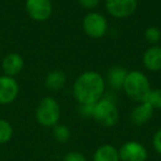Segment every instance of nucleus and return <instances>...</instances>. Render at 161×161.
I'll use <instances>...</instances> for the list:
<instances>
[{
	"instance_id": "obj_1",
	"label": "nucleus",
	"mask_w": 161,
	"mask_h": 161,
	"mask_svg": "<svg viewBox=\"0 0 161 161\" xmlns=\"http://www.w3.org/2000/svg\"><path fill=\"white\" fill-rule=\"evenodd\" d=\"M104 77L95 71H85L77 76L73 85V95L80 105L95 104L105 94Z\"/></svg>"
},
{
	"instance_id": "obj_2",
	"label": "nucleus",
	"mask_w": 161,
	"mask_h": 161,
	"mask_svg": "<svg viewBox=\"0 0 161 161\" xmlns=\"http://www.w3.org/2000/svg\"><path fill=\"white\" fill-rule=\"evenodd\" d=\"M123 91L130 99L141 103L149 95L151 86L146 74L140 71H130L126 76Z\"/></svg>"
},
{
	"instance_id": "obj_3",
	"label": "nucleus",
	"mask_w": 161,
	"mask_h": 161,
	"mask_svg": "<svg viewBox=\"0 0 161 161\" xmlns=\"http://www.w3.org/2000/svg\"><path fill=\"white\" fill-rule=\"evenodd\" d=\"M112 94H104V96L94 105L93 118L105 127L115 126L118 121L119 113L115 98Z\"/></svg>"
},
{
	"instance_id": "obj_4",
	"label": "nucleus",
	"mask_w": 161,
	"mask_h": 161,
	"mask_svg": "<svg viewBox=\"0 0 161 161\" xmlns=\"http://www.w3.org/2000/svg\"><path fill=\"white\" fill-rule=\"evenodd\" d=\"M61 117V108L58 101L47 96L42 98L36 109V118L40 125L44 127H54L58 125Z\"/></svg>"
},
{
	"instance_id": "obj_5",
	"label": "nucleus",
	"mask_w": 161,
	"mask_h": 161,
	"mask_svg": "<svg viewBox=\"0 0 161 161\" xmlns=\"http://www.w3.org/2000/svg\"><path fill=\"white\" fill-rule=\"evenodd\" d=\"M83 31L92 39H101L107 33L108 22L105 16L96 11H91L82 21Z\"/></svg>"
},
{
	"instance_id": "obj_6",
	"label": "nucleus",
	"mask_w": 161,
	"mask_h": 161,
	"mask_svg": "<svg viewBox=\"0 0 161 161\" xmlns=\"http://www.w3.org/2000/svg\"><path fill=\"white\" fill-rule=\"evenodd\" d=\"M138 7V0H105V9L116 19L131 17Z\"/></svg>"
},
{
	"instance_id": "obj_7",
	"label": "nucleus",
	"mask_w": 161,
	"mask_h": 161,
	"mask_svg": "<svg viewBox=\"0 0 161 161\" xmlns=\"http://www.w3.org/2000/svg\"><path fill=\"white\" fill-rule=\"evenodd\" d=\"M25 11L34 21H47L53 12L51 0H25Z\"/></svg>"
},
{
	"instance_id": "obj_8",
	"label": "nucleus",
	"mask_w": 161,
	"mask_h": 161,
	"mask_svg": "<svg viewBox=\"0 0 161 161\" xmlns=\"http://www.w3.org/2000/svg\"><path fill=\"white\" fill-rule=\"evenodd\" d=\"M19 94V84L14 77L0 76V105H7L14 101Z\"/></svg>"
},
{
	"instance_id": "obj_9",
	"label": "nucleus",
	"mask_w": 161,
	"mask_h": 161,
	"mask_svg": "<svg viewBox=\"0 0 161 161\" xmlns=\"http://www.w3.org/2000/svg\"><path fill=\"white\" fill-rule=\"evenodd\" d=\"M118 153L119 158L123 161H146L148 156L147 149L136 141H128L124 143Z\"/></svg>"
},
{
	"instance_id": "obj_10",
	"label": "nucleus",
	"mask_w": 161,
	"mask_h": 161,
	"mask_svg": "<svg viewBox=\"0 0 161 161\" xmlns=\"http://www.w3.org/2000/svg\"><path fill=\"white\" fill-rule=\"evenodd\" d=\"M153 107L147 102L138 103L136 107L130 113V120L132 125L135 126H142L147 124L153 116Z\"/></svg>"
},
{
	"instance_id": "obj_11",
	"label": "nucleus",
	"mask_w": 161,
	"mask_h": 161,
	"mask_svg": "<svg viewBox=\"0 0 161 161\" xmlns=\"http://www.w3.org/2000/svg\"><path fill=\"white\" fill-rule=\"evenodd\" d=\"M142 64L150 72L161 71V47L151 45L148 47L142 55Z\"/></svg>"
},
{
	"instance_id": "obj_12",
	"label": "nucleus",
	"mask_w": 161,
	"mask_h": 161,
	"mask_svg": "<svg viewBox=\"0 0 161 161\" xmlns=\"http://www.w3.org/2000/svg\"><path fill=\"white\" fill-rule=\"evenodd\" d=\"M23 67H25L23 58L16 52L9 53L3 61V69L5 72V75L10 77L18 75L23 69Z\"/></svg>"
},
{
	"instance_id": "obj_13",
	"label": "nucleus",
	"mask_w": 161,
	"mask_h": 161,
	"mask_svg": "<svg viewBox=\"0 0 161 161\" xmlns=\"http://www.w3.org/2000/svg\"><path fill=\"white\" fill-rule=\"evenodd\" d=\"M66 84V74L60 69L50 72L44 78V85L49 91L58 92L61 91Z\"/></svg>"
},
{
	"instance_id": "obj_14",
	"label": "nucleus",
	"mask_w": 161,
	"mask_h": 161,
	"mask_svg": "<svg viewBox=\"0 0 161 161\" xmlns=\"http://www.w3.org/2000/svg\"><path fill=\"white\" fill-rule=\"evenodd\" d=\"M128 71L123 66H113L107 73V82L113 90H123Z\"/></svg>"
},
{
	"instance_id": "obj_15",
	"label": "nucleus",
	"mask_w": 161,
	"mask_h": 161,
	"mask_svg": "<svg viewBox=\"0 0 161 161\" xmlns=\"http://www.w3.org/2000/svg\"><path fill=\"white\" fill-rule=\"evenodd\" d=\"M94 161H119V153L112 145H104L96 150Z\"/></svg>"
},
{
	"instance_id": "obj_16",
	"label": "nucleus",
	"mask_w": 161,
	"mask_h": 161,
	"mask_svg": "<svg viewBox=\"0 0 161 161\" xmlns=\"http://www.w3.org/2000/svg\"><path fill=\"white\" fill-rule=\"evenodd\" d=\"M12 135H14V129L9 121L0 118V145H3V143L10 141Z\"/></svg>"
},
{
	"instance_id": "obj_17",
	"label": "nucleus",
	"mask_w": 161,
	"mask_h": 161,
	"mask_svg": "<svg viewBox=\"0 0 161 161\" xmlns=\"http://www.w3.org/2000/svg\"><path fill=\"white\" fill-rule=\"evenodd\" d=\"M143 36L151 45H158V43L161 41V30L154 25H150L145 30Z\"/></svg>"
},
{
	"instance_id": "obj_18",
	"label": "nucleus",
	"mask_w": 161,
	"mask_h": 161,
	"mask_svg": "<svg viewBox=\"0 0 161 161\" xmlns=\"http://www.w3.org/2000/svg\"><path fill=\"white\" fill-rule=\"evenodd\" d=\"M53 136L58 142H66L71 138V130L65 125H55L53 127Z\"/></svg>"
},
{
	"instance_id": "obj_19",
	"label": "nucleus",
	"mask_w": 161,
	"mask_h": 161,
	"mask_svg": "<svg viewBox=\"0 0 161 161\" xmlns=\"http://www.w3.org/2000/svg\"><path fill=\"white\" fill-rule=\"evenodd\" d=\"M153 107V109H161V88H154L150 91L146 101Z\"/></svg>"
},
{
	"instance_id": "obj_20",
	"label": "nucleus",
	"mask_w": 161,
	"mask_h": 161,
	"mask_svg": "<svg viewBox=\"0 0 161 161\" xmlns=\"http://www.w3.org/2000/svg\"><path fill=\"white\" fill-rule=\"evenodd\" d=\"M78 5L86 10H94L101 3V0H77Z\"/></svg>"
},
{
	"instance_id": "obj_21",
	"label": "nucleus",
	"mask_w": 161,
	"mask_h": 161,
	"mask_svg": "<svg viewBox=\"0 0 161 161\" xmlns=\"http://www.w3.org/2000/svg\"><path fill=\"white\" fill-rule=\"evenodd\" d=\"M94 105L95 104H84L80 105V114L85 118H93V113H94Z\"/></svg>"
},
{
	"instance_id": "obj_22",
	"label": "nucleus",
	"mask_w": 161,
	"mask_h": 161,
	"mask_svg": "<svg viewBox=\"0 0 161 161\" xmlns=\"http://www.w3.org/2000/svg\"><path fill=\"white\" fill-rule=\"evenodd\" d=\"M64 161H86V159L80 152L72 151L65 156Z\"/></svg>"
},
{
	"instance_id": "obj_23",
	"label": "nucleus",
	"mask_w": 161,
	"mask_h": 161,
	"mask_svg": "<svg viewBox=\"0 0 161 161\" xmlns=\"http://www.w3.org/2000/svg\"><path fill=\"white\" fill-rule=\"evenodd\" d=\"M152 143H153L156 151L161 154V128L159 130H157V132L154 134L153 139H152Z\"/></svg>"
}]
</instances>
